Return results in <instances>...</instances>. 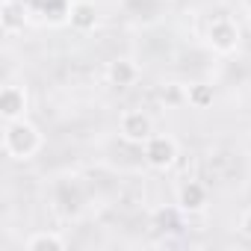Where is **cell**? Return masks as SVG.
<instances>
[{
  "label": "cell",
  "mask_w": 251,
  "mask_h": 251,
  "mask_svg": "<svg viewBox=\"0 0 251 251\" xmlns=\"http://www.w3.org/2000/svg\"><path fill=\"white\" fill-rule=\"evenodd\" d=\"M216 100V92L210 83H189L186 86V106L192 109H210Z\"/></svg>",
  "instance_id": "11"
},
{
  "label": "cell",
  "mask_w": 251,
  "mask_h": 251,
  "mask_svg": "<svg viewBox=\"0 0 251 251\" xmlns=\"http://www.w3.org/2000/svg\"><path fill=\"white\" fill-rule=\"evenodd\" d=\"M118 136L130 145H145L154 136V118L145 109H124L118 115Z\"/></svg>",
  "instance_id": "3"
},
{
  "label": "cell",
  "mask_w": 251,
  "mask_h": 251,
  "mask_svg": "<svg viewBox=\"0 0 251 251\" xmlns=\"http://www.w3.org/2000/svg\"><path fill=\"white\" fill-rule=\"evenodd\" d=\"M142 154H145V163L157 172H169L177 157H180V148H177V139L169 136V133H154L145 145H142Z\"/></svg>",
  "instance_id": "4"
},
{
  "label": "cell",
  "mask_w": 251,
  "mask_h": 251,
  "mask_svg": "<svg viewBox=\"0 0 251 251\" xmlns=\"http://www.w3.org/2000/svg\"><path fill=\"white\" fill-rule=\"evenodd\" d=\"M68 24L77 33H95L98 30V6L92 0H74L68 6Z\"/></svg>",
  "instance_id": "8"
},
{
  "label": "cell",
  "mask_w": 251,
  "mask_h": 251,
  "mask_svg": "<svg viewBox=\"0 0 251 251\" xmlns=\"http://www.w3.org/2000/svg\"><path fill=\"white\" fill-rule=\"evenodd\" d=\"M160 100H163V106H169V109L186 106V86H183V83H163V86H160Z\"/></svg>",
  "instance_id": "12"
},
{
  "label": "cell",
  "mask_w": 251,
  "mask_h": 251,
  "mask_svg": "<svg viewBox=\"0 0 251 251\" xmlns=\"http://www.w3.org/2000/svg\"><path fill=\"white\" fill-rule=\"evenodd\" d=\"M27 106H30L27 86H21V83H6L3 89H0V115H3V121L27 118Z\"/></svg>",
  "instance_id": "6"
},
{
  "label": "cell",
  "mask_w": 251,
  "mask_h": 251,
  "mask_svg": "<svg viewBox=\"0 0 251 251\" xmlns=\"http://www.w3.org/2000/svg\"><path fill=\"white\" fill-rule=\"evenodd\" d=\"M239 42H242V36H239V24L233 18L219 15V18L210 21V27H207V45L213 48V53L230 56V53L239 50Z\"/></svg>",
  "instance_id": "2"
},
{
  "label": "cell",
  "mask_w": 251,
  "mask_h": 251,
  "mask_svg": "<svg viewBox=\"0 0 251 251\" xmlns=\"http://www.w3.org/2000/svg\"><path fill=\"white\" fill-rule=\"evenodd\" d=\"M239 233H242L245 239H251V207L242 210V216H239Z\"/></svg>",
  "instance_id": "13"
},
{
  "label": "cell",
  "mask_w": 251,
  "mask_h": 251,
  "mask_svg": "<svg viewBox=\"0 0 251 251\" xmlns=\"http://www.w3.org/2000/svg\"><path fill=\"white\" fill-rule=\"evenodd\" d=\"M210 186L204 183V180H183L180 186H177V195H175V204H177V210L183 213V216H201V213H207V207H210Z\"/></svg>",
  "instance_id": "5"
},
{
  "label": "cell",
  "mask_w": 251,
  "mask_h": 251,
  "mask_svg": "<svg viewBox=\"0 0 251 251\" xmlns=\"http://www.w3.org/2000/svg\"><path fill=\"white\" fill-rule=\"evenodd\" d=\"M106 80L115 89H130L142 80V65L133 56H115L106 62Z\"/></svg>",
  "instance_id": "7"
},
{
  "label": "cell",
  "mask_w": 251,
  "mask_h": 251,
  "mask_svg": "<svg viewBox=\"0 0 251 251\" xmlns=\"http://www.w3.org/2000/svg\"><path fill=\"white\" fill-rule=\"evenodd\" d=\"M65 245H68L65 236L56 233V230H36V233H30L27 242H24L27 251H65Z\"/></svg>",
  "instance_id": "10"
},
{
  "label": "cell",
  "mask_w": 251,
  "mask_h": 251,
  "mask_svg": "<svg viewBox=\"0 0 251 251\" xmlns=\"http://www.w3.org/2000/svg\"><path fill=\"white\" fill-rule=\"evenodd\" d=\"M24 27H27V12H24V6L18 3V0H3L0 3V30H3V36H18V33H24Z\"/></svg>",
  "instance_id": "9"
},
{
  "label": "cell",
  "mask_w": 251,
  "mask_h": 251,
  "mask_svg": "<svg viewBox=\"0 0 251 251\" xmlns=\"http://www.w3.org/2000/svg\"><path fill=\"white\" fill-rule=\"evenodd\" d=\"M45 148V136L33 121L18 118L3 124V154L15 163H30Z\"/></svg>",
  "instance_id": "1"
},
{
  "label": "cell",
  "mask_w": 251,
  "mask_h": 251,
  "mask_svg": "<svg viewBox=\"0 0 251 251\" xmlns=\"http://www.w3.org/2000/svg\"><path fill=\"white\" fill-rule=\"evenodd\" d=\"M245 24H248V30H251V6H248V12H245Z\"/></svg>",
  "instance_id": "14"
}]
</instances>
